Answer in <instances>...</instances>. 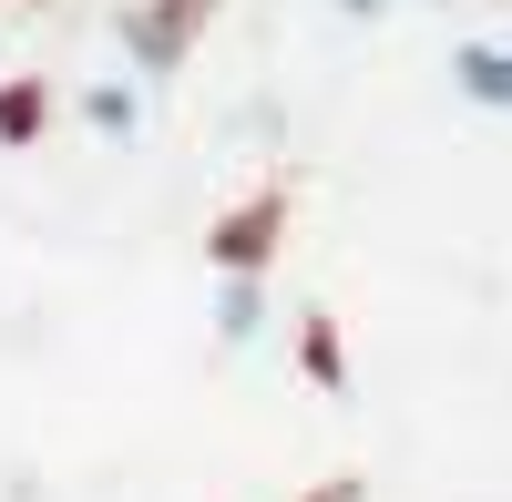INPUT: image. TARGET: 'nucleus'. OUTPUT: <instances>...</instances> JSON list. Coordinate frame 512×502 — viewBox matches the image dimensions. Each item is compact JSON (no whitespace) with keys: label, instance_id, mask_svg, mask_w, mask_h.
I'll return each instance as SVG.
<instances>
[{"label":"nucleus","instance_id":"nucleus-1","mask_svg":"<svg viewBox=\"0 0 512 502\" xmlns=\"http://www.w3.org/2000/svg\"><path fill=\"white\" fill-rule=\"evenodd\" d=\"M205 11H216V0H164V11H134V21H123V41H134V52H144V62L164 72V62L185 52V31H195Z\"/></svg>","mask_w":512,"mask_h":502},{"label":"nucleus","instance_id":"nucleus-7","mask_svg":"<svg viewBox=\"0 0 512 502\" xmlns=\"http://www.w3.org/2000/svg\"><path fill=\"white\" fill-rule=\"evenodd\" d=\"M338 11H359V21H379V11H390V0H338Z\"/></svg>","mask_w":512,"mask_h":502},{"label":"nucleus","instance_id":"nucleus-4","mask_svg":"<svg viewBox=\"0 0 512 502\" xmlns=\"http://www.w3.org/2000/svg\"><path fill=\"white\" fill-rule=\"evenodd\" d=\"M256 318H267L256 277H226V308H216V328H226V339H256Z\"/></svg>","mask_w":512,"mask_h":502},{"label":"nucleus","instance_id":"nucleus-3","mask_svg":"<svg viewBox=\"0 0 512 502\" xmlns=\"http://www.w3.org/2000/svg\"><path fill=\"white\" fill-rule=\"evenodd\" d=\"M267 216H277V205H246V216H226V226H216V257H226L236 277L267 257Z\"/></svg>","mask_w":512,"mask_h":502},{"label":"nucleus","instance_id":"nucleus-6","mask_svg":"<svg viewBox=\"0 0 512 502\" xmlns=\"http://www.w3.org/2000/svg\"><path fill=\"white\" fill-rule=\"evenodd\" d=\"M82 113H93V123H103V134H134V93H113V82H103V93H93V103H82Z\"/></svg>","mask_w":512,"mask_h":502},{"label":"nucleus","instance_id":"nucleus-2","mask_svg":"<svg viewBox=\"0 0 512 502\" xmlns=\"http://www.w3.org/2000/svg\"><path fill=\"white\" fill-rule=\"evenodd\" d=\"M451 82H461L472 103L512 113V41H461V52H451Z\"/></svg>","mask_w":512,"mask_h":502},{"label":"nucleus","instance_id":"nucleus-5","mask_svg":"<svg viewBox=\"0 0 512 502\" xmlns=\"http://www.w3.org/2000/svg\"><path fill=\"white\" fill-rule=\"evenodd\" d=\"M0 134H41V93H31V82H11V93H0Z\"/></svg>","mask_w":512,"mask_h":502}]
</instances>
